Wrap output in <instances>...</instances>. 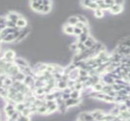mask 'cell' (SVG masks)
I'll return each mask as SVG.
<instances>
[{
  "label": "cell",
  "instance_id": "cell-23",
  "mask_svg": "<svg viewBox=\"0 0 130 121\" xmlns=\"http://www.w3.org/2000/svg\"><path fill=\"white\" fill-rule=\"evenodd\" d=\"M16 121H30V119L29 118V117L24 116V115H22L21 113L20 116L18 117V118L17 119Z\"/></svg>",
  "mask_w": 130,
  "mask_h": 121
},
{
  "label": "cell",
  "instance_id": "cell-21",
  "mask_svg": "<svg viewBox=\"0 0 130 121\" xmlns=\"http://www.w3.org/2000/svg\"><path fill=\"white\" fill-rule=\"evenodd\" d=\"M77 18H78V22H81V23H83V24L88 25V22L87 18L85 16H83V15H77Z\"/></svg>",
  "mask_w": 130,
  "mask_h": 121
},
{
  "label": "cell",
  "instance_id": "cell-9",
  "mask_svg": "<svg viewBox=\"0 0 130 121\" xmlns=\"http://www.w3.org/2000/svg\"><path fill=\"white\" fill-rule=\"evenodd\" d=\"M16 39H17V38H16V36L14 35V33L13 34H8L4 38V39L2 40H1V41L3 42H13V41L14 42Z\"/></svg>",
  "mask_w": 130,
  "mask_h": 121
},
{
  "label": "cell",
  "instance_id": "cell-12",
  "mask_svg": "<svg viewBox=\"0 0 130 121\" xmlns=\"http://www.w3.org/2000/svg\"><path fill=\"white\" fill-rule=\"evenodd\" d=\"M94 15L96 18H98V19H101L104 16V12L103 10H101V9H97L96 10H94Z\"/></svg>",
  "mask_w": 130,
  "mask_h": 121
},
{
  "label": "cell",
  "instance_id": "cell-14",
  "mask_svg": "<svg viewBox=\"0 0 130 121\" xmlns=\"http://www.w3.org/2000/svg\"><path fill=\"white\" fill-rule=\"evenodd\" d=\"M64 31L66 34L72 35V34H73V32H74V27L71 26L69 24H66L64 27Z\"/></svg>",
  "mask_w": 130,
  "mask_h": 121
},
{
  "label": "cell",
  "instance_id": "cell-19",
  "mask_svg": "<svg viewBox=\"0 0 130 121\" xmlns=\"http://www.w3.org/2000/svg\"><path fill=\"white\" fill-rule=\"evenodd\" d=\"M89 35H87V34H85V33H81L79 36H78V42H81V43H84L88 38Z\"/></svg>",
  "mask_w": 130,
  "mask_h": 121
},
{
  "label": "cell",
  "instance_id": "cell-4",
  "mask_svg": "<svg viewBox=\"0 0 130 121\" xmlns=\"http://www.w3.org/2000/svg\"><path fill=\"white\" fill-rule=\"evenodd\" d=\"M96 42H97L95 41L94 38L93 36H89L88 38V40H87L85 42H84V45H85V46L87 49H91Z\"/></svg>",
  "mask_w": 130,
  "mask_h": 121
},
{
  "label": "cell",
  "instance_id": "cell-20",
  "mask_svg": "<svg viewBox=\"0 0 130 121\" xmlns=\"http://www.w3.org/2000/svg\"><path fill=\"white\" fill-rule=\"evenodd\" d=\"M88 9H91V10H96L97 9H98V5L96 3V2H92V1H91V2L89 3L88 6Z\"/></svg>",
  "mask_w": 130,
  "mask_h": 121
},
{
  "label": "cell",
  "instance_id": "cell-28",
  "mask_svg": "<svg viewBox=\"0 0 130 121\" xmlns=\"http://www.w3.org/2000/svg\"><path fill=\"white\" fill-rule=\"evenodd\" d=\"M50 10H51V5H47V6L43 5V9L42 13H45V14L48 13Z\"/></svg>",
  "mask_w": 130,
  "mask_h": 121
},
{
  "label": "cell",
  "instance_id": "cell-16",
  "mask_svg": "<svg viewBox=\"0 0 130 121\" xmlns=\"http://www.w3.org/2000/svg\"><path fill=\"white\" fill-rule=\"evenodd\" d=\"M57 87L59 89H65V88L68 87L67 85V82L66 81H63V80H59L58 82V84H57Z\"/></svg>",
  "mask_w": 130,
  "mask_h": 121
},
{
  "label": "cell",
  "instance_id": "cell-29",
  "mask_svg": "<svg viewBox=\"0 0 130 121\" xmlns=\"http://www.w3.org/2000/svg\"><path fill=\"white\" fill-rule=\"evenodd\" d=\"M82 33H85V34H87V35H89V32H90V30H89V27H88V25H86L85 27H84L82 30Z\"/></svg>",
  "mask_w": 130,
  "mask_h": 121
},
{
  "label": "cell",
  "instance_id": "cell-25",
  "mask_svg": "<svg viewBox=\"0 0 130 121\" xmlns=\"http://www.w3.org/2000/svg\"><path fill=\"white\" fill-rule=\"evenodd\" d=\"M78 73H79V77H88V72L85 70L79 69Z\"/></svg>",
  "mask_w": 130,
  "mask_h": 121
},
{
  "label": "cell",
  "instance_id": "cell-6",
  "mask_svg": "<svg viewBox=\"0 0 130 121\" xmlns=\"http://www.w3.org/2000/svg\"><path fill=\"white\" fill-rule=\"evenodd\" d=\"M14 64L18 67H28V63L27 60L22 58H16L14 60Z\"/></svg>",
  "mask_w": 130,
  "mask_h": 121
},
{
  "label": "cell",
  "instance_id": "cell-2",
  "mask_svg": "<svg viewBox=\"0 0 130 121\" xmlns=\"http://www.w3.org/2000/svg\"><path fill=\"white\" fill-rule=\"evenodd\" d=\"M22 17L21 16V15L19 14H17V13H15V12H10L7 15V20H11L12 21L13 23H16V21L19 19V18H21Z\"/></svg>",
  "mask_w": 130,
  "mask_h": 121
},
{
  "label": "cell",
  "instance_id": "cell-3",
  "mask_svg": "<svg viewBox=\"0 0 130 121\" xmlns=\"http://www.w3.org/2000/svg\"><path fill=\"white\" fill-rule=\"evenodd\" d=\"M80 99H73V98H69V99H68L65 101V104L66 106V108L68 107H72V106H75V105H78L80 103Z\"/></svg>",
  "mask_w": 130,
  "mask_h": 121
},
{
  "label": "cell",
  "instance_id": "cell-5",
  "mask_svg": "<svg viewBox=\"0 0 130 121\" xmlns=\"http://www.w3.org/2000/svg\"><path fill=\"white\" fill-rule=\"evenodd\" d=\"M29 33V30L28 29H24V30H21L20 31V35L18 36V37L17 38L16 40H15L14 42H18L21 41L23 39H25L26 37V36Z\"/></svg>",
  "mask_w": 130,
  "mask_h": 121
},
{
  "label": "cell",
  "instance_id": "cell-18",
  "mask_svg": "<svg viewBox=\"0 0 130 121\" xmlns=\"http://www.w3.org/2000/svg\"><path fill=\"white\" fill-rule=\"evenodd\" d=\"M25 108V105L24 102H21V103H18L17 105L15 106V111L21 113V111Z\"/></svg>",
  "mask_w": 130,
  "mask_h": 121
},
{
  "label": "cell",
  "instance_id": "cell-1",
  "mask_svg": "<svg viewBox=\"0 0 130 121\" xmlns=\"http://www.w3.org/2000/svg\"><path fill=\"white\" fill-rule=\"evenodd\" d=\"M110 12L113 14H120L121 12H123V5H117L115 4L114 5H113L110 9H109Z\"/></svg>",
  "mask_w": 130,
  "mask_h": 121
},
{
  "label": "cell",
  "instance_id": "cell-7",
  "mask_svg": "<svg viewBox=\"0 0 130 121\" xmlns=\"http://www.w3.org/2000/svg\"><path fill=\"white\" fill-rule=\"evenodd\" d=\"M27 22L25 19H24L23 18H19L16 23H15V25L18 28H25L27 27Z\"/></svg>",
  "mask_w": 130,
  "mask_h": 121
},
{
  "label": "cell",
  "instance_id": "cell-13",
  "mask_svg": "<svg viewBox=\"0 0 130 121\" xmlns=\"http://www.w3.org/2000/svg\"><path fill=\"white\" fill-rule=\"evenodd\" d=\"M78 22V20L77 16H71L68 19V24L73 26V27H75Z\"/></svg>",
  "mask_w": 130,
  "mask_h": 121
},
{
  "label": "cell",
  "instance_id": "cell-26",
  "mask_svg": "<svg viewBox=\"0 0 130 121\" xmlns=\"http://www.w3.org/2000/svg\"><path fill=\"white\" fill-rule=\"evenodd\" d=\"M82 33V30L78 27H74V32H73V34L76 35V36H80L81 34Z\"/></svg>",
  "mask_w": 130,
  "mask_h": 121
},
{
  "label": "cell",
  "instance_id": "cell-17",
  "mask_svg": "<svg viewBox=\"0 0 130 121\" xmlns=\"http://www.w3.org/2000/svg\"><path fill=\"white\" fill-rule=\"evenodd\" d=\"M47 108L46 107V105H41V106H39V107H37V111L39 113H43V114H45V113H47Z\"/></svg>",
  "mask_w": 130,
  "mask_h": 121
},
{
  "label": "cell",
  "instance_id": "cell-11",
  "mask_svg": "<svg viewBox=\"0 0 130 121\" xmlns=\"http://www.w3.org/2000/svg\"><path fill=\"white\" fill-rule=\"evenodd\" d=\"M25 77H26V75L24 73L21 72V71H19L16 75L14 76V79H15V80H16V81L23 82L25 79Z\"/></svg>",
  "mask_w": 130,
  "mask_h": 121
},
{
  "label": "cell",
  "instance_id": "cell-10",
  "mask_svg": "<svg viewBox=\"0 0 130 121\" xmlns=\"http://www.w3.org/2000/svg\"><path fill=\"white\" fill-rule=\"evenodd\" d=\"M30 7H31V9L34 11H37L40 5H42L43 2H42V1H32V2H30Z\"/></svg>",
  "mask_w": 130,
  "mask_h": 121
},
{
  "label": "cell",
  "instance_id": "cell-30",
  "mask_svg": "<svg viewBox=\"0 0 130 121\" xmlns=\"http://www.w3.org/2000/svg\"><path fill=\"white\" fill-rule=\"evenodd\" d=\"M86 26V24H83V23H81V22H78L77 24H76V25L75 26V27H78V28H79V29H81V30H82L84 27H85Z\"/></svg>",
  "mask_w": 130,
  "mask_h": 121
},
{
  "label": "cell",
  "instance_id": "cell-15",
  "mask_svg": "<svg viewBox=\"0 0 130 121\" xmlns=\"http://www.w3.org/2000/svg\"><path fill=\"white\" fill-rule=\"evenodd\" d=\"M81 95L80 91L78 90H72V92L70 93V98H73V99H78Z\"/></svg>",
  "mask_w": 130,
  "mask_h": 121
},
{
  "label": "cell",
  "instance_id": "cell-31",
  "mask_svg": "<svg viewBox=\"0 0 130 121\" xmlns=\"http://www.w3.org/2000/svg\"><path fill=\"white\" fill-rule=\"evenodd\" d=\"M42 2H43V5L45 6L51 5V4H52V2H50V1H42Z\"/></svg>",
  "mask_w": 130,
  "mask_h": 121
},
{
  "label": "cell",
  "instance_id": "cell-22",
  "mask_svg": "<svg viewBox=\"0 0 130 121\" xmlns=\"http://www.w3.org/2000/svg\"><path fill=\"white\" fill-rule=\"evenodd\" d=\"M21 114L24 115V116H27V117H29V115L31 113V111H30V108H25L24 110L21 111Z\"/></svg>",
  "mask_w": 130,
  "mask_h": 121
},
{
  "label": "cell",
  "instance_id": "cell-27",
  "mask_svg": "<svg viewBox=\"0 0 130 121\" xmlns=\"http://www.w3.org/2000/svg\"><path fill=\"white\" fill-rule=\"evenodd\" d=\"M36 93L37 95H42L43 94L45 93L44 92V88L41 87V88H37L36 89Z\"/></svg>",
  "mask_w": 130,
  "mask_h": 121
},
{
  "label": "cell",
  "instance_id": "cell-8",
  "mask_svg": "<svg viewBox=\"0 0 130 121\" xmlns=\"http://www.w3.org/2000/svg\"><path fill=\"white\" fill-rule=\"evenodd\" d=\"M106 85L104 84V82H99L96 84H94L93 86V89H94V92H101L102 90H103V87L104 86Z\"/></svg>",
  "mask_w": 130,
  "mask_h": 121
},
{
  "label": "cell",
  "instance_id": "cell-24",
  "mask_svg": "<svg viewBox=\"0 0 130 121\" xmlns=\"http://www.w3.org/2000/svg\"><path fill=\"white\" fill-rule=\"evenodd\" d=\"M14 107L12 105V104H11V103H8L5 105V112H8V111L14 110Z\"/></svg>",
  "mask_w": 130,
  "mask_h": 121
}]
</instances>
